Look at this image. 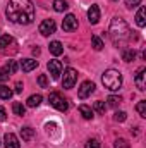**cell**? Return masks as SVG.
Masks as SVG:
<instances>
[{
  "label": "cell",
  "instance_id": "obj_24",
  "mask_svg": "<svg viewBox=\"0 0 146 148\" xmlns=\"http://www.w3.org/2000/svg\"><path fill=\"white\" fill-rule=\"evenodd\" d=\"M12 112H14L16 115H24L26 107H24L23 103H19V102H14V103H12Z\"/></svg>",
  "mask_w": 146,
  "mask_h": 148
},
{
  "label": "cell",
  "instance_id": "obj_13",
  "mask_svg": "<svg viewBox=\"0 0 146 148\" xmlns=\"http://www.w3.org/2000/svg\"><path fill=\"white\" fill-rule=\"evenodd\" d=\"M36 66H38V60H35V59H24V60L21 62V69H23L24 73H29V71L36 69Z\"/></svg>",
  "mask_w": 146,
  "mask_h": 148
},
{
  "label": "cell",
  "instance_id": "obj_20",
  "mask_svg": "<svg viewBox=\"0 0 146 148\" xmlns=\"http://www.w3.org/2000/svg\"><path fill=\"white\" fill-rule=\"evenodd\" d=\"M53 9H55L57 12H64V10L69 9V5H67L65 0H53Z\"/></svg>",
  "mask_w": 146,
  "mask_h": 148
},
{
  "label": "cell",
  "instance_id": "obj_28",
  "mask_svg": "<svg viewBox=\"0 0 146 148\" xmlns=\"http://www.w3.org/2000/svg\"><path fill=\"white\" fill-rule=\"evenodd\" d=\"M126 119H127V114H126V112H115V114H113V121H117V122H124V121H126Z\"/></svg>",
  "mask_w": 146,
  "mask_h": 148
},
{
  "label": "cell",
  "instance_id": "obj_17",
  "mask_svg": "<svg viewBox=\"0 0 146 148\" xmlns=\"http://www.w3.org/2000/svg\"><path fill=\"white\" fill-rule=\"evenodd\" d=\"M120 103H122V98H120V97L112 95V97H108V98H107V103H105V105H107V107H112V109H117Z\"/></svg>",
  "mask_w": 146,
  "mask_h": 148
},
{
  "label": "cell",
  "instance_id": "obj_14",
  "mask_svg": "<svg viewBox=\"0 0 146 148\" xmlns=\"http://www.w3.org/2000/svg\"><path fill=\"white\" fill-rule=\"evenodd\" d=\"M48 48H50V53L55 55V57H59V55L64 53V47H62L60 41H52V43L48 45Z\"/></svg>",
  "mask_w": 146,
  "mask_h": 148
},
{
  "label": "cell",
  "instance_id": "obj_27",
  "mask_svg": "<svg viewBox=\"0 0 146 148\" xmlns=\"http://www.w3.org/2000/svg\"><path fill=\"white\" fill-rule=\"evenodd\" d=\"M95 110L98 112V114H105V110H107V105H105V102H102V100L95 102Z\"/></svg>",
  "mask_w": 146,
  "mask_h": 148
},
{
  "label": "cell",
  "instance_id": "obj_26",
  "mask_svg": "<svg viewBox=\"0 0 146 148\" xmlns=\"http://www.w3.org/2000/svg\"><path fill=\"white\" fill-rule=\"evenodd\" d=\"M136 110H138V114H139L141 117H146V102L145 100H141V102L136 105Z\"/></svg>",
  "mask_w": 146,
  "mask_h": 148
},
{
  "label": "cell",
  "instance_id": "obj_35",
  "mask_svg": "<svg viewBox=\"0 0 146 148\" xmlns=\"http://www.w3.org/2000/svg\"><path fill=\"white\" fill-rule=\"evenodd\" d=\"M5 119H7V112H5V109H3V107H0V121L3 122Z\"/></svg>",
  "mask_w": 146,
  "mask_h": 148
},
{
  "label": "cell",
  "instance_id": "obj_3",
  "mask_svg": "<svg viewBox=\"0 0 146 148\" xmlns=\"http://www.w3.org/2000/svg\"><path fill=\"white\" fill-rule=\"evenodd\" d=\"M102 83H103V86L107 90L117 91L122 86V74H120V71H117V69H108V71H105L103 76H102Z\"/></svg>",
  "mask_w": 146,
  "mask_h": 148
},
{
  "label": "cell",
  "instance_id": "obj_18",
  "mask_svg": "<svg viewBox=\"0 0 146 148\" xmlns=\"http://www.w3.org/2000/svg\"><path fill=\"white\" fill-rule=\"evenodd\" d=\"M79 112H81V115H83L86 121L93 119V110H91V107H88V105H79Z\"/></svg>",
  "mask_w": 146,
  "mask_h": 148
},
{
  "label": "cell",
  "instance_id": "obj_6",
  "mask_svg": "<svg viewBox=\"0 0 146 148\" xmlns=\"http://www.w3.org/2000/svg\"><path fill=\"white\" fill-rule=\"evenodd\" d=\"M93 91H95V83H93V81H83L81 86H79V90H77V97H79L81 100H84V98H88Z\"/></svg>",
  "mask_w": 146,
  "mask_h": 148
},
{
  "label": "cell",
  "instance_id": "obj_25",
  "mask_svg": "<svg viewBox=\"0 0 146 148\" xmlns=\"http://www.w3.org/2000/svg\"><path fill=\"white\" fill-rule=\"evenodd\" d=\"M91 45H93L95 50H102V48H103V41H102V38L100 36H93L91 38Z\"/></svg>",
  "mask_w": 146,
  "mask_h": 148
},
{
  "label": "cell",
  "instance_id": "obj_1",
  "mask_svg": "<svg viewBox=\"0 0 146 148\" xmlns=\"http://www.w3.org/2000/svg\"><path fill=\"white\" fill-rule=\"evenodd\" d=\"M5 16L16 24H29L35 19V5L31 0H9Z\"/></svg>",
  "mask_w": 146,
  "mask_h": 148
},
{
  "label": "cell",
  "instance_id": "obj_10",
  "mask_svg": "<svg viewBox=\"0 0 146 148\" xmlns=\"http://www.w3.org/2000/svg\"><path fill=\"white\" fill-rule=\"evenodd\" d=\"M146 67H139L138 71H136V76H134V81H136V86L141 90V91H145L146 90Z\"/></svg>",
  "mask_w": 146,
  "mask_h": 148
},
{
  "label": "cell",
  "instance_id": "obj_29",
  "mask_svg": "<svg viewBox=\"0 0 146 148\" xmlns=\"http://www.w3.org/2000/svg\"><path fill=\"white\" fill-rule=\"evenodd\" d=\"M5 71H7L9 74H14V73H16V71H17V64H16V60H9V62H7Z\"/></svg>",
  "mask_w": 146,
  "mask_h": 148
},
{
  "label": "cell",
  "instance_id": "obj_8",
  "mask_svg": "<svg viewBox=\"0 0 146 148\" xmlns=\"http://www.w3.org/2000/svg\"><path fill=\"white\" fill-rule=\"evenodd\" d=\"M62 29H64V31H74V29H77V19H76V16L67 14V16L64 17V21H62Z\"/></svg>",
  "mask_w": 146,
  "mask_h": 148
},
{
  "label": "cell",
  "instance_id": "obj_16",
  "mask_svg": "<svg viewBox=\"0 0 146 148\" xmlns=\"http://www.w3.org/2000/svg\"><path fill=\"white\" fill-rule=\"evenodd\" d=\"M145 7H139V10H138V14H136V24L139 26V28H145L146 26V19H145Z\"/></svg>",
  "mask_w": 146,
  "mask_h": 148
},
{
  "label": "cell",
  "instance_id": "obj_4",
  "mask_svg": "<svg viewBox=\"0 0 146 148\" xmlns=\"http://www.w3.org/2000/svg\"><path fill=\"white\" fill-rule=\"evenodd\" d=\"M48 102H50L52 107H55L57 110H60V112H67V109H69V102L60 93H57V91L48 95Z\"/></svg>",
  "mask_w": 146,
  "mask_h": 148
},
{
  "label": "cell",
  "instance_id": "obj_21",
  "mask_svg": "<svg viewBox=\"0 0 146 148\" xmlns=\"http://www.w3.org/2000/svg\"><path fill=\"white\" fill-rule=\"evenodd\" d=\"M10 97H12V90L9 86H5V84H0V98L2 100H9Z\"/></svg>",
  "mask_w": 146,
  "mask_h": 148
},
{
  "label": "cell",
  "instance_id": "obj_15",
  "mask_svg": "<svg viewBox=\"0 0 146 148\" xmlns=\"http://www.w3.org/2000/svg\"><path fill=\"white\" fill-rule=\"evenodd\" d=\"M16 41H14V38L10 36V35H2L0 36V50L3 52L7 47H10V45H14Z\"/></svg>",
  "mask_w": 146,
  "mask_h": 148
},
{
  "label": "cell",
  "instance_id": "obj_33",
  "mask_svg": "<svg viewBox=\"0 0 146 148\" xmlns=\"http://www.w3.org/2000/svg\"><path fill=\"white\" fill-rule=\"evenodd\" d=\"M141 3V0H126V5L129 7V9H132V7H138Z\"/></svg>",
  "mask_w": 146,
  "mask_h": 148
},
{
  "label": "cell",
  "instance_id": "obj_12",
  "mask_svg": "<svg viewBox=\"0 0 146 148\" xmlns=\"http://www.w3.org/2000/svg\"><path fill=\"white\" fill-rule=\"evenodd\" d=\"M88 21H89L91 24H96V23L100 21V7H98V5H91V7L88 9Z\"/></svg>",
  "mask_w": 146,
  "mask_h": 148
},
{
  "label": "cell",
  "instance_id": "obj_34",
  "mask_svg": "<svg viewBox=\"0 0 146 148\" xmlns=\"http://www.w3.org/2000/svg\"><path fill=\"white\" fill-rule=\"evenodd\" d=\"M7 79H9V73L0 67V83H3V81H7Z\"/></svg>",
  "mask_w": 146,
  "mask_h": 148
},
{
  "label": "cell",
  "instance_id": "obj_31",
  "mask_svg": "<svg viewBox=\"0 0 146 148\" xmlns=\"http://www.w3.org/2000/svg\"><path fill=\"white\" fill-rule=\"evenodd\" d=\"M86 148H100V141L96 138H89L86 141Z\"/></svg>",
  "mask_w": 146,
  "mask_h": 148
},
{
  "label": "cell",
  "instance_id": "obj_23",
  "mask_svg": "<svg viewBox=\"0 0 146 148\" xmlns=\"http://www.w3.org/2000/svg\"><path fill=\"white\" fill-rule=\"evenodd\" d=\"M21 136H23L24 141H29V140L35 136V131H33L31 127H23V129H21Z\"/></svg>",
  "mask_w": 146,
  "mask_h": 148
},
{
  "label": "cell",
  "instance_id": "obj_2",
  "mask_svg": "<svg viewBox=\"0 0 146 148\" xmlns=\"http://www.w3.org/2000/svg\"><path fill=\"white\" fill-rule=\"evenodd\" d=\"M108 33H110V40H112V43H113L117 48L122 47L124 43H127V41L132 38L127 23H126L122 17H113V19H112L110 28H108Z\"/></svg>",
  "mask_w": 146,
  "mask_h": 148
},
{
  "label": "cell",
  "instance_id": "obj_9",
  "mask_svg": "<svg viewBox=\"0 0 146 148\" xmlns=\"http://www.w3.org/2000/svg\"><path fill=\"white\" fill-rule=\"evenodd\" d=\"M46 67H48L50 76H52L53 79H59V77H60V74H62V64H60V60H50Z\"/></svg>",
  "mask_w": 146,
  "mask_h": 148
},
{
  "label": "cell",
  "instance_id": "obj_32",
  "mask_svg": "<svg viewBox=\"0 0 146 148\" xmlns=\"http://www.w3.org/2000/svg\"><path fill=\"white\" fill-rule=\"evenodd\" d=\"M38 83H40L41 88H46V86H48V79H46V76H45V74H40V76H38Z\"/></svg>",
  "mask_w": 146,
  "mask_h": 148
},
{
  "label": "cell",
  "instance_id": "obj_11",
  "mask_svg": "<svg viewBox=\"0 0 146 148\" xmlns=\"http://www.w3.org/2000/svg\"><path fill=\"white\" fill-rule=\"evenodd\" d=\"M3 145H5V148H19L21 147L17 136L12 134V133H7V134L3 136Z\"/></svg>",
  "mask_w": 146,
  "mask_h": 148
},
{
  "label": "cell",
  "instance_id": "obj_5",
  "mask_svg": "<svg viewBox=\"0 0 146 148\" xmlns=\"http://www.w3.org/2000/svg\"><path fill=\"white\" fill-rule=\"evenodd\" d=\"M76 81H77V71L72 69V67L65 69V73H64V79H62V86H64L65 90H71V88H74Z\"/></svg>",
  "mask_w": 146,
  "mask_h": 148
},
{
  "label": "cell",
  "instance_id": "obj_36",
  "mask_svg": "<svg viewBox=\"0 0 146 148\" xmlns=\"http://www.w3.org/2000/svg\"><path fill=\"white\" fill-rule=\"evenodd\" d=\"M45 127H46V133L50 134V133H53V129H55V124H46Z\"/></svg>",
  "mask_w": 146,
  "mask_h": 148
},
{
  "label": "cell",
  "instance_id": "obj_7",
  "mask_svg": "<svg viewBox=\"0 0 146 148\" xmlns=\"http://www.w3.org/2000/svg\"><path fill=\"white\" fill-rule=\"evenodd\" d=\"M55 29H57V24H55L53 19H45V21L40 24V33H41L43 36H50V35H53Z\"/></svg>",
  "mask_w": 146,
  "mask_h": 148
},
{
  "label": "cell",
  "instance_id": "obj_22",
  "mask_svg": "<svg viewBox=\"0 0 146 148\" xmlns=\"http://www.w3.org/2000/svg\"><path fill=\"white\" fill-rule=\"evenodd\" d=\"M41 95L40 93H36V95H31L29 98H28V107H38L40 103H41Z\"/></svg>",
  "mask_w": 146,
  "mask_h": 148
},
{
  "label": "cell",
  "instance_id": "obj_30",
  "mask_svg": "<svg viewBox=\"0 0 146 148\" xmlns=\"http://www.w3.org/2000/svg\"><path fill=\"white\" fill-rule=\"evenodd\" d=\"M115 148H131V145L127 143V140H124V138H119V140H115Z\"/></svg>",
  "mask_w": 146,
  "mask_h": 148
},
{
  "label": "cell",
  "instance_id": "obj_19",
  "mask_svg": "<svg viewBox=\"0 0 146 148\" xmlns=\"http://www.w3.org/2000/svg\"><path fill=\"white\" fill-rule=\"evenodd\" d=\"M122 59H124V62H131V60H134V59H136V50H134V48H127V50H124Z\"/></svg>",
  "mask_w": 146,
  "mask_h": 148
},
{
  "label": "cell",
  "instance_id": "obj_37",
  "mask_svg": "<svg viewBox=\"0 0 146 148\" xmlns=\"http://www.w3.org/2000/svg\"><path fill=\"white\" fill-rule=\"evenodd\" d=\"M23 91V83H16V93H21Z\"/></svg>",
  "mask_w": 146,
  "mask_h": 148
}]
</instances>
